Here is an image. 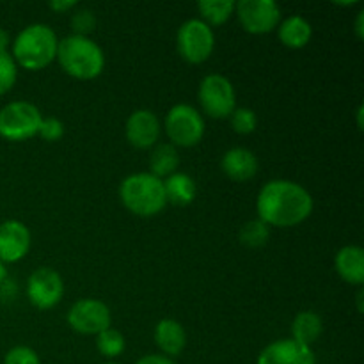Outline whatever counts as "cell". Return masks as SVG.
I'll return each mask as SVG.
<instances>
[{
	"mask_svg": "<svg viewBox=\"0 0 364 364\" xmlns=\"http://www.w3.org/2000/svg\"><path fill=\"white\" fill-rule=\"evenodd\" d=\"M203 112L213 119H224L237 109V92L228 77L219 73L206 75L199 84L198 92Z\"/></svg>",
	"mask_w": 364,
	"mask_h": 364,
	"instance_id": "ba28073f",
	"label": "cell"
},
{
	"mask_svg": "<svg viewBox=\"0 0 364 364\" xmlns=\"http://www.w3.org/2000/svg\"><path fill=\"white\" fill-rule=\"evenodd\" d=\"M124 347H127V341H124V336L117 329H109L102 331L100 334H96V348H98L100 354L107 359H116L119 358L124 352Z\"/></svg>",
	"mask_w": 364,
	"mask_h": 364,
	"instance_id": "603a6c76",
	"label": "cell"
},
{
	"mask_svg": "<svg viewBox=\"0 0 364 364\" xmlns=\"http://www.w3.org/2000/svg\"><path fill=\"white\" fill-rule=\"evenodd\" d=\"M48 7L52 11H55V13L63 14V13H68V11L75 9V7H78V4L75 2V0H53V2L48 4Z\"/></svg>",
	"mask_w": 364,
	"mask_h": 364,
	"instance_id": "f546056e",
	"label": "cell"
},
{
	"mask_svg": "<svg viewBox=\"0 0 364 364\" xmlns=\"http://www.w3.org/2000/svg\"><path fill=\"white\" fill-rule=\"evenodd\" d=\"M55 60L66 75L78 80H92L100 77L105 68V53L102 46L89 36L71 34L59 39Z\"/></svg>",
	"mask_w": 364,
	"mask_h": 364,
	"instance_id": "3957f363",
	"label": "cell"
},
{
	"mask_svg": "<svg viewBox=\"0 0 364 364\" xmlns=\"http://www.w3.org/2000/svg\"><path fill=\"white\" fill-rule=\"evenodd\" d=\"M71 27H73V34L87 36L89 32L95 31L96 27L95 13H92L91 9L80 7V9L71 16Z\"/></svg>",
	"mask_w": 364,
	"mask_h": 364,
	"instance_id": "4316f807",
	"label": "cell"
},
{
	"mask_svg": "<svg viewBox=\"0 0 364 364\" xmlns=\"http://www.w3.org/2000/svg\"><path fill=\"white\" fill-rule=\"evenodd\" d=\"M11 45V38H9V32L6 28H0V50H9Z\"/></svg>",
	"mask_w": 364,
	"mask_h": 364,
	"instance_id": "1f68e13d",
	"label": "cell"
},
{
	"mask_svg": "<svg viewBox=\"0 0 364 364\" xmlns=\"http://www.w3.org/2000/svg\"><path fill=\"white\" fill-rule=\"evenodd\" d=\"M235 4L237 2L233 0H201L198 4V11L201 14L199 20L210 27H219L235 14Z\"/></svg>",
	"mask_w": 364,
	"mask_h": 364,
	"instance_id": "7402d4cb",
	"label": "cell"
},
{
	"mask_svg": "<svg viewBox=\"0 0 364 364\" xmlns=\"http://www.w3.org/2000/svg\"><path fill=\"white\" fill-rule=\"evenodd\" d=\"M235 11L249 34H269L281 23V9L274 0H240L235 4Z\"/></svg>",
	"mask_w": 364,
	"mask_h": 364,
	"instance_id": "30bf717a",
	"label": "cell"
},
{
	"mask_svg": "<svg viewBox=\"0 0 364 364\" xmlns=\"http://www.w3.org/2000/svg\"><path fill=\"white\" fill-rule=\"evenodd\" d=\"M31 231L16 219L4 220L0 224V262L16 263L31 251Z\"/></svg>",
	"mask_w": 364,
	"mask_h": 364,
	"instance_id": "4fadbf2b",
	"label": "cell"
},
{
	"mask_svg": "<svg viewBox=\"0 0 364 364\" xmlns=\"http://www.w3.org/2000/svg\"><path fill=\"white\" fill-rule=\"evenodd\" d=\"M205 119L188 103H178L166 116V135L176 148H194L205 137Z\"/></svg>",
	"mask_w": 364,
	"mask_h": 364,
	"instance_id": "8992f818",
	"label": "cell"
},
{
	"mask_svg": "<svg viewBox=\"0 0 364 364\" xmlns=\"http://www.w3.org/2000/svg\"><path fill=\"white\" fill-rule=\"evenodd\" d=\"M178 53L191 64H203L210 59L215 48V34L212 27L199 18L183 21L176 34Z\"/></svg>",
	"mask_w": 364,
	"mask_h": 364,
	"instance_id": "52a82bcc",
	"label": "cell"
},
{
	"mask_svg": "<svg viewBox=\"0 0 364 364\" xmlns=\"http://www.w3.org/2000/svg\"><path fill=\"white\" fill-rule=\"evenodd\" d=\"M363 20H364V11L358 14V21H355V32H358V38H363L364 32H363Z\"/></svg>",
	"mask_w": 364,
	"mask_h": 364,
	"instance_id": "d6a6232c",
	"label": "cell"
},
{
	"mask_svg": "<svg viewBox=\"0 0 364 364\" xmlns=\"http://www.w3.org/2000/svg\"><path fill=\"white\" fill-rule=\"evenodd\" d=\"M258 159L255 153L247 148H231L224 153L220 160V169L230 180L233 181H249L258 173Z\"/></svg>",
	"mask_w": 364,
	"mask_h": 364,
	"instance_id": "9a60e30c",
	"label": "cell"
},
{
	"mask_svg": "<svg viewBox=\"0 0 364 364\" xmlns=\"http://www.w3.org/2000/svg\"><path fill=\"white\" fill-rule=\"evenodd\" d=\"M313 196L308 188L291 180H270L256 199L258 219L267 226L294 228L313 213Z\"/></svg>",
	"mask_w": 364,
	"mask_h": 364,
	"instance_id": "6da1fadb",
	"label": "cell"
},
{
	"mask_svg": "<svg viewBox=\"0 0 364 364\" xmlns=\"http://www.w3.org/2000/svg\"><path fill=\"white\" fill-rule=\"evenodd\" d=\"M238 238H240V244L249 249L263 247L270 238V228L259 219L249 220V223L242 226Z\"/></svg>",
	"mask_w": 364,
	"mask_h": 364,
	"instance_id": "cb8c5ba5",
	"label": "cell"
},
{
	"mask_svg": "<svg viewBox=\"0 0 364 364\" xmlns=\"http://www.w3.org/2000/svg\"><path fill=\"white\" fill-rule=\"evenodd\" d=\"M153 338H155V343L162 355L171 359L180 355L187 347V333H185L183 326L173 318L160 320L153 331Z\"/></svg>",
	"mask_w": 364,
	"mask_h": 364,
	"instance_id": "2e32d148",
	"label": "cell"
},
{
	"mask_svg": "<svg viewBox=\"0 0 364 364\" xmlns=\"http://www.w3.org/2000/svg\"><path fill=\"white\" fill-rule=\"evenodd\" d=\"M7 279V270H6V265H4L2 262H0V287H2L4 283H6Z\"/></svg>",
	"mask_w": 364,
	"mask_h": 364,
	"instance_id": "836d02e7",
	"label": "cell"
},
{
	"mask_svg": "<svg viewBox=\"0 0 364 364\" xmlns=\"http://www.w3.org/2000/svg\"><path fill=\"white\" fill-rule=\"evenodd\" d=\"M105 364H116V363H105Z\"/></svg>",
	"mask_w": 364,
	"mask_h": 364,
	"instance_id": "d590c367",
	"label": "cell"
},
{
	"mask_svg": "<svg viewBox=\"0 0 364 364\" xmlns=\"http://www.w3.org/2000/svg\"><path fill=\"white\" fill-rule=\"evenodd\" d=\"M57 46L59 38L52 27L46 23H32L18 32L11 43V55L16 66L27 71H39L55 60Z\"/></svg>",
	"mask_w": 364,
	"mask_h": 364,
	"instance_id": "7a4b0ae2",
	"label": "cell"
},
{
	"mask_svg": "<svg viewBox=\"0 0 364 364\" xmlns=\"http://www.w3.org/2000/svg\"><path fill=\"white\" fill-rule=\"evenodd\" d=\"M164 181V192H166L167 203L174 206H188L196 199L198 187L194 178L185 173H174Z\"/></svg>",
	"mask_w": 364,
	"mask_h": 364,
	"instance_id": "ffe728a7",
	"label": "cell"
},
{
	"mask_svg": "<svg viewBox=\"0 0 364 364\" xmlns=\"http://www.w3.org/2000/svg\"><path fill=\"white\" fill-rule=\"evenodd\" d=\"M68 326L78 334L95 336L112 326L109 306L98 299H80L70 308L66 315Z\"/></svg>",
	"mask_w": 364,
	"mask_h": 364,
	"instance_id": "9c48e42d",
	"label": "cell"
},
{
	"mask_svg": "<svg viewBox=\"0 0 364 364\" xmlns=\"http://www.w3.org/2000/svg\"><path fill=\"white\" fill-rule=\"evenodd\" d=\"M39 137L46 142H57L64 137V123L57 117H43L39 124Z\"/></svg>",
	"mask_w": 364,
	"mask_h": 364,
	"instance_id": "f1b7e54d",
	"label": "cell"
},
{
	"mask_svg": "<svg viewBox=\"0 0 364 364\" xmlns=\"http://www.w3.org/2000/svg\"><path fill=\"white\" fill-rule=\"evenodd\" d=\"M135 364H176V363H174L171 358H166V355L162 354H149L139 359Z\"/></svg>",
	"mask_w": 364,
	"mask_h": 364,
	"instance_id": "4dcf8cb0",
	"label": "cell"
},
{
	"mask_svg": "<svg viewBox=\"0 0 364 364\" xmlns=\"http://www.w3.org/2000/svg\"><path fill=\"white\" fill-rule=\"evenodd\" d=\"M64 281L57 270L50 267H39L27 279V299L34 308L52 309L63 301Z\"/></svg>",
	"mask_w": 364,
	"mask_h": 364,
	"instance_id": "8fae6325",
	"label": "cell"
},
{
	"mask_svg": "<svg viewBox=\"0 0 364 364\" xmlns=\"http://www.w3.org/2000/svg\"><path fill=\"white\" fill-rule=\"evenodd\" d=\"M41 110L31 102H11L0 109V137L9 142H21L38 135Z\"/></svg>",
	"mask_w": 364,
	"mask_h": 364,
	"instance_id": "5b68a950",
	"label": "cell"
},
{
	"mask_svg": "<svg viewBox=\"0 0 364 364\" xmlns=\"http://www.w3.org/2000/svg\"><path fill=\"white\" fill-rule=\"evenodd\" d=\"M256 364H316L311 347L297 343L291 338L272 341L258 355Z\"/></svg>",
	"mask_w": 364,
	"mask_h": 364,
	"instance_id": "5bb4252c",
	"label": "cell"
},
{
	"mask_svg": "<svg viewBox=\"0 0 364 364\" xmlns=\"http://www.w3.org/2000/svg\"><path fill=\"white\" fill-rule=\"evenodd\" d=\"M119 199L124 208L137 217H155L166 208L164 181L149 173H135L119 185Z\"/></svg>",
	"mask_w": 364,
	"mask_h": 364,
	"instance_id": "277c9868",
	"label": "cell"
},
{
	"mask_svg": "<svg viewBox=\"0 0 364 364\" xmlns=\"http://www.w3.org/2000/svg\"><path fill=\"white\" fill-rule=\"evenodd\" d=\"M18 78V66L9 50H0V96L14 87Z\"/></svg>",
	"mask_w": 364,
	"mask_h": 364,
	"instance_id": "d4e9b609",
	"label": "cell"
},
{
	"mask_svg": "<svg viewBox=\"0 0 364 364\" xmlns=\"http://www.w3.org/2000/svg\"><path fill=\"white\" fill-rule=\"evenodd\" d=\"M363 110H364V107L359 105V109H358V127H359V130L363 128Z\"/></svg>",
	"mask_w": 364,
	"mask_h": 364,
	"instance_id": "e575fe53",
	"label": "cell"
},
{
	"mask_svg": "<svg viewBox=\"0 0 364 364\" xmlns=\"http://www.w3.org/2000/svg\"><path fill=\"white\" fill-rule=\"evenodd\" d=\"M2 364H41L38 352L31 347H25V345H18L13 347L4 358Z\"/></svg>",
	"mask_w": 364,
	"mask_h": 364,
	"instance_id": "83f0119b",
	"label": "cell"
},
{
	"mask_svg": "<svg viewBox=\"0 0 364 364\" xmlns=\"http://www.w3.org/2000/svg\"><path fill=\"white\" fill-rule=\"evenodd\" d=\"M230 121L231 128L240 135L252 134L258 127V116H256L255 110L247 109V107H237L230 116Z\"/></svg>",
	"mask_w": 364,
	"mask_h": 364,
	"instance_id": "484cf974",
	"label": "cell"
},
{
	"mask_svg": "<svg viewBox=\"0 0 364 364\" xmlns=\"http://www.w3.org/2000/svg\"><path fill=\"white\" fill-rule=\"evenodd\" d=\"M178 167H180V153L176 146L171 142H160L153 146L149 155V174L159 180H166L171 174L178 173Z\"/></svg>",
	"mask_w": 364,
	"mask_h": 364,
	"instance_id": "d6986e66",
	"label": "cell"
},
{
	"mask_svg": "<svg viewBox=\"0 0 364 364\" xmlns=\"http://www.w3.org/2000/svg\"><path fill=\"white\" fill-rule=\"evenodd\" d=\"M277 36L287 48L299 50L304 48L311 41L313 27L304 16L291 14V16L281 20V23L277 25Z\"/></svg>",
	"mask_w": 364,
	"mask_h": 364,
	"instance_id": "ac0fdd59",
	"label": "cell"
},
{
	"mask_svg": "<svg viewBox=\"0 0 364 364\" xmlns=\"http://www.w3.org/2000/svg\"><path fill=\"white\" fill-rule=\"evenodd\" d=\"M336 272L345 283L361 287L364 283V251L359 245H345L334 256Z\"/></svg>",
	"mask_w": 364,
	"mask_h": 364,
	"instance_id": "e0dca14e",
	"label": "cell"
},
{
	"mask_svg": "<svg viewBox=\"0 0 364 364\" xmlns=\"http://www.w3.org/2000/svg\"><path fill=\"white\" fill-rule=\"evenodd\" d=\"M323 333V322L315 311H301L291 322V340L304 347H311Z\"/></svg>",
	"mask_w": 364,
	"mask_h": 364,
	"instance_id": "44dd1931",
	"label": "cell"
},
{
	"mask_svg": "<svg viewBox=\"0 0 364 364\" xmlns=\"http://www.w3.org/2000/svg\"><path fill=\"white\" fill-rule=\"evenodd\" d=\"M160 121L153 110L139 109L130 114L124 124V135L127 141L137 149H151L153 146L159 144Z\"/></svg>",
	"mask_w": 364,
	"mask_h": 364,
	"instance_id": "7c38bea8",
	"label": "cell"
}]
</instances>
